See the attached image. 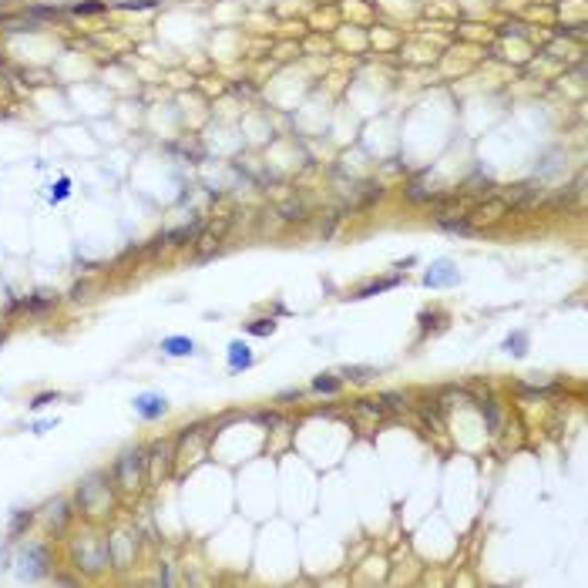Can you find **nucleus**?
Instances as JSON below:
<instances>
[{"mask_svg":"<svg viewBox=\"0 0 588 588\" xmlns=\"http://www.w3.org/2000/svg\"><path fill=\"white\" fill-rule=\"evenodd\" d=\"M481 410L487 414V427H491V431H498V424H501V414H498L494 400H484V404H481Z\"/></svg>","mask_w":588,"mask_h":588,"instance_id":"nucleus-16","label":"nucleus"},{"mask_svg":"<svg viewBox=\"0 0 588 588\" xmlns=\"http://www.w3.org/2000/svg\"><path fill=\"white\" fill-rule=\"evenodd\" d=\"M31 521H34V511H17V514H14V521H10V535L17 538L24 528H31Z\"/></svg>","mask_w":588,"mask_h":588,"instance_id":"nucleus-14","label":"nucleus"},{"mask_svg":"<svg viewBox=\"0 0 588 588\" xmlns=\"http://www.w3.org/2000/svg\"><path fill=\"white\" fill-rule=\"evenodd\" d=\"M51 400H58V393H41V397H34V404H31V407L37 410V407H47Z\"/></svg>","mask_w":588,"mask_h":588,"instance_id":"nucleus-19","label":"nucleus"},{"mask_svg":"<svg viewBox=\"0 0 588 588\" xmlns=\"http://www.w3.org/2000/svg\"><path fill=\"white\" fill-rule=\"evenodd\" d=\"M108 555H111V565L118 568V571L131 568L135 555H138V538H135L131 531H114L108 538Z\"/></svg>","mask_w":588,"mask_h":588,"instance_id":"nucleus-6","label":"nucleus"},{"mask_svg":"<svg viewBox=\"0 0 588 588\" xmlns=\"http://www.w3.org/2000/svg\"><path fill=\"white\" fill-rule=\"evenodd\" d=\"M71 555H74V562H78V568H81L85 575H101V571L111 565L108 542L98 538V535H85L81 542H74Z\"/></svg>","mask_w":588,"mask_h":588,"instance_id":"nucleus-3","label":"nucleus"},{"mask_svg":"<svg viewBox=\"0 0 588 588\" xmlns=\"http://www.w3.org/2000/svg\"><path fill=\"white\" fill-rule=\"evenodd\" d=\"M367 373H373V370H360V367H353V370H347V377H353V380H370Z\"/></svg>","mask_w":588,"mask_h":588,"instance_id":"nucleus-23","label":"nucleus"},{"mask_svg":"<svg viewBox=\"0 0 588 588\" xmlns=\"http://www.w3.org/2000/svg\"><path fill=\"white\" fill-rule=\"evenodd\" d=\"M256 420L266 424V427H276V424H279V417H276V414H256Z\"/></svg>","mask_w":588,"mask_h":588,"instance_id":"nucleus-20","label":"nucleus"},{"mask_svg":"<svg viewBox=\"0 0 588 588\" xmlns=\"http://www.w3.org/2000/svg\"><path fill=\"white\" fill-rule=\"evenodd\" d=\"M508 209H511V205H508L504 198H487V202H481V205H471L464 222L471 225V232H478L484 225H494L501 216H508Z\"/></svg>","mask_w":588,"mask_h":588,"instance_id":"nucleus-5","label":"nucleus"},{"mask_svg":"<svg viewBox=\"0 0 588 588\" xmlns=\"http://www.w3.org/2000/svg\"><path fill=\"white\" fill-rule=\"evenodd\" d=\"M71 10L74 14H98V10H105V3H74Z\"/></svg>","mask_w":588,"mask_h":588,"instance_id":"nucleus-17","label":"nucleus"},{"mask_svg":"<svg viewBox=\"0 0 588 588\" xmlns=\"http://www.w3.org/2000/svg\"><path fill=\"white\" fill-rule=\"evenodd\" d=\"M252 363V356L245 353L242 343H232V370H239V367H249Z\"/></svg>","mask_w":588,"mask_h":588,"instance_id":"nucleus-15","label":"nucleus"},{"mask_svg":"<svg viewBox=\"0 0 588 588\" xmlns=\"http://www.w3.org/2000/svg\"><path fill=\"white\" fill-rule=\"evenodd\" d=\"M175 458V444H155L152 447V458H148V467H152V478L165 474V467L172 464Z\"/></svg>","mask_w":588,"mask_h":588,"instance_id":"nucleus-8","label":"nucleus"},{"mask_svg":"<svg viewBox=\"0 0 588 588\" xmlns=\"http://www.w3.org/2000/svg\"><path fill=\"white\" fill-rule=\"evenodd\" d=\"M383 404H387V407H404V404H400V393H383Z\"/></svg>","mask_w":588,"mask_h":588,"instance_id":"nucleus-22","label":"nucleus"},{"mask_svg":"<svg viewBox=\"0 0 588 588\" xmlns=\"http://www.w3.org/2000/svg\"><path fill=\"white\" fill-rule=\"evenodd\" d=\"M162 349L165 353H172V356H185V353H192L196 343L192 340H185V336H168V340H162Z\"/></svg>","mask_w":588,"mask_h":588,"instance_id":"nucleus-11","label":"nucleus"},{"mask_svg":"<svg viewBox=\"0 0 588 588\" xmlns=\"http://www.w3.org/2000/svg\"><path fill=\"white\" fill-rule=\"evenodd\" d=\"M85 296H87V283H78L71 289V300H85Z\"/></svg>","mask_w":588,"mask_h":588,"instance_id":"nucleus-21","label":"nucleus"},{"mask_svg":"<svg viewBox=\"0 0 588 588\" xmlns=\"http://www.w3.org/2000/svg\"><path fill=\"white\" fill-rule=\"evenodd\" d=\"M313 390L316 393H336L340 390V380H336V377H316V380H313Z\"/></svg>","mask_w":588,"mask_h":588,"instance_id":"nucleus-13","label":"nucleus"},{"mask_svg":"<svg viewBox=\"0 0 588 588\" xmlns=\"http://www.w3.org/2000/svg\"><path fill=\"white\" fill-rule=\"evenodd\" d=\"M74 508H81L85 514H108L114 508V481L108 478V471H94L78 484Z\"/></svg>","mask_w":588,"mask_h":588,"instance_id":"nucleus-1","label":"nucleus"},{"mask_svg":"<svg viewBox=\"0 0 588 588\" xmlns=\"http://www.w3.org/2000/svg\"><path fill=\"white\" fill-rule=\"evenodd\" d=\"M135 410L145 417V420H155V417L165 414V397H155V393H145L135 400Z\"/></svg>","mask_w":588,"mask_h":588,"instance_id":"nucleus-9","label":"nucleus"},{"mask_svg":"<svg viewBox=\"0 0 588 588\" xmlns=\"http://www.w3.org/2000/svg\"><path fill=\"white\" fill-rule=\"evenodd\" d=\"M21 565H24V578H41V575H47V565H51L47 545H41V542H31V545L24 548Z\"/></svg>","mask_w":588,"mask_h":588,"instance_id":"nucleus-7","label":"nucleus"},{"mask_svg":"<svg viewBox=\"0 0 588 588\" xmlns=\"http://www.w3.org/2000/svg\"><path fill=\"white\" fill-rule=\"evenodd\" d=\"M114 484L121 491H141L148 481V451L145 447H125L114 460Z\"/></svg>","mask_w":588,"mask_h":588,"instance_id":"nucleus-2","label":"nucleus"},{"mask_svg":"<svg viewBox=\"0 0 588 588\" xmlns=\"http://www.w3.org/2000/svg\"><path fill=\"white\" fill-rule=\"evenodd\" d=\"M196 232H198V222H196V225H182V229H172V232H165V236H162V242H172V245H185L189 239H196Z\"/></svg>","mask_w":588,"mask_h":588,"instance_id":"nucleus-12","label":"nucleus"},{"mask_svg":"<svg viewBox=\"0 0 588 588\" xmlns=\"http://www.w3.org/2000/svg\"><path fill=\"white\" fill-rule=\"evenodd\" d=\"M71 521H74V504H71V498L47 501V508H44V528H47V535L61 538L67 528H71Z\"/></svg>","mask_w":588,"mask_h":588,"instance_id":"nucleus-4","label":"nucleus"},{"mask_svg":"<svg viewBox=\"0 0 588 588\" xmlns=\"http://www.w3.org/2000/svg\"><path fill=\"white\" fill-rule=\"evenodd\" d=\"M252 333H259V336H266V333H273L276 329V323L273 320H256V327H249Z\"/></svg>","mask_w":588,"mask_h":588,"instance_id":"nucleus-18","label":"nucleus"},{"mask_svg":"<svg viewBox=\"0 0 588 588\" xmlns=\"http://www.w3.org/2000/svg\"><path fill=\"white\" fill-rule=\"evenodd\" d=\"M58 303V296L54 293H34V296H27V300H21V303H14V309H27V313H41V309H47V306Z\"/></svg>","mask_w":588,"mask_h":588,"instance_id":"nucleus-10","label":"nucleus"}]
</instances>
